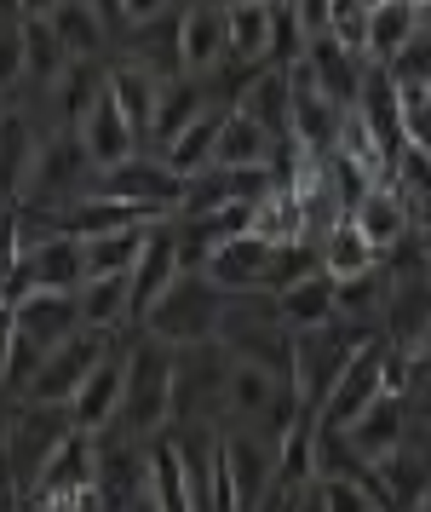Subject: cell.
<instances>
[{"mask_svg": "<svg viewBox=\"0 0 431 512\" xmlns=\"http://www.w3.org/2000/svg\"><path fill=\"white\" fill-rule=\"evenodd\" d=\"M127 363V386H121V415L110 432L133 443H156L161 432H173V397H179V346H167L156 334L138 328L133 346H121Z\"/></svg>", "mask_w": 431, "mask_h": 512, "instance_id": "obj_1", "label": "cell"}, {"mask_svg": "<svg viewBox=\"0 0 431 512\" xmlns=\"http://www.w3.org/2000/svg\"><path fill=\"white\" fill-rule=\"evenodd\" d=\"M219 317H225V294L202 271H179L173 288L144 311L138 328L167 340V346H202V340H219Z\"/></svg>", "mask_w": 431, "mask_h": 512, "instance_id": "obj_2", "label": "cell"}, {"mask_svg": "<svg viewBox=\"0 0 431 512\" xmlns=\"http://www.w3.org/2000/svg\"><path fill=\"white\" fill-rule=\"evenodd\" d=\"M225 484L236 512H265V501L282 495V443L259 426H225Z\"/></svg>", "mask_w": 431, "mask_h": 512, "instance_id": "obj_3", "label": "cell"}, {"mask_svg": "<svg viewBox=\"0 0 431 512\" xmlns=\"http://www.w3.org/2000/svg\"><path fill=\"white\" fill-rule=\"evenodd\" d=\"M115 351V334H98V328H75L69 340L46 351L41 374H35V386L23 392V403H52V409H69V397L81 392V380H87L104 357Z\"/></svg>", "mask_w": 431, "mask_h": 512, "instance_id": "obj_4", "label": "cell"}, {"mask_svg": "<svg viewBox=\"0 0 431 512\" xmlns=\"http://www.w3.org/2000/svg\"><path fill=\"white\" fill-rule=\"evenodd\" d=\"M87 277V265H81V236H46V242H29L18 248V259L6 265V282H0V294L6 300H23L29 288H64L75 294Z\"/></svg>", "mask_w": 431, "mask_h": 512, "instance_id": "obj_5", "label": "cell"}, {"mask_svg": "<svg viewBox=\"0 0 431 512\" xmlns=\"http://www.w3.org/2000/svg\"><path fill=\"white\" fill-rule=\"evenodd\" d=\"M92 196H115V202H138V208H161V213H179V196H184V179L173 167L150 156V150H138L127 162L104 167V173H92L87 179Z\"/></svg>", "mask_w": 431, "mask_h": 512, "instance_id": "obj_6", "label": "cell"}, {"mask_svg": "<svg viewBox=\"0 0 431 512\" xmlns=\"http://www.w3.org/2000/svg\"><path fill=\"white\" fill-rule=\"evenodd\" d=\"M380 392H386V334H374V340L340 369V380H334L328 397L317 403V426L322 432H345Z\"/></svg>", "mask_w": 431, "mask_h": 512, "instance_id": "obj_7", "label": "cell"}, {"mask_svg": "<svg viewBox=\"0 0 431 512\" xmlns=\"http://www.w3.org/2000/svg\"><path fill=\"white\" fill-rule=\"evenodd\" d=\"M92 489H98V438L69 426L58 449L46 455V466L35 472L23 501H75V495H92Z\"/></svg>", "mask_w": 431, "mask_h": 512, "instance_id": "obj_8", "label": "cell"}, {"mask_svg": "<svg viewBox=\"0 0 431 512\" xmlns=\"http://www.w3.org/2000/svg\"><path fill=\"white\" fill-rule=\"evenodd\" d=\"M271 265H276V242L265 236H230L207 254L202 277L219 288V294H271Z\"/></svg>", "mask_w": 431, "mask_h": 512, "instance_id": "obj_9", "label": "cell"}, {"mask_svg": "<svg viewBox=\"0 0 431 512\" xmlns=\"http://www.w3.org/2000/svg\"><path fill=\"white\" fill-rule=\"evenodd\" d=\"M69 133L81 139V156H87L92 173H104V167L127 162V156H138V150H144V139L133 133V121L121 116V104H115L110 87H104V93L92 98V110H87L81 121H75Z\"/></svg>", "mask_w": 431, "mask_h": 512, "instance_id": "obj_10", "label": "cell"}, {"mask_svg": "<svg viewBox=\"0 0 431 512\" xmlns=\"http://www.w3.org/2000/svg\"><path fill=\"white\" fill-rule=\"evenodd\" d=\"M409 432H414V397H397V392H380L363 415L345 426V438H351V449H357L363 461L397 455V449L409 443Z\"/></svg>", "mask_w": 431, "mask_h": 512, "instance_id": "obj_11", "label": "cell"}, {"mask_svg": "<svg viewBox=\"0 0 431 512\" xmlns=\"http://www.w3.org/2000/svg\"><path fill=\"white\" fill-rule=\"evenodd\" d=\"M357 231L368 236V248L386 259V254H397L403 242L414 236V213H409V202H403V190L391 185V179H380V185H368L363 196H357V208L345 213Z\"/></svg>", "mask_w": 431, "mask_h": 512, "instance_id": "obj_12", "label": "cell"}, {"mask_svg": "<svg viewBox=\"0 0 431 512\" xmlns=\"http://www.w3.org/2000/svg\"><path fill=\"white\" fill-rule=\"evenodd\" d=\"M179 231H173V219H161V225H150V236H144V254H138L133 265V294H127V317L133 323H144V311L173 288V277H179Z\"/></svg>", "mask_w": 431, "mask_h": 512, "instance_id": "obj_13", "label": "cell"}, {"mask_svg": "<svg viewBox=\"0 0 431 512\" xmlns=\"http://www.w3.org/2000/svg\"><path fill=\"white\" fill-rule=\"evenodd\" d=\"M121 386H127V363H121V346H115L110 357L81 380V392L69 397V426L104 438V432L115 426V415H121Z\"/></svg>", "mask_w": 431, "mask_h": 512, "instance_id": "obj_14", "label": "cell"}, {"mask_svg": "<svg viewBox=\"0 0 431 512\" xmlns=\"http://www.w3.org/2000/svg\"><path fill=\"white\" fill-rule=\"evenodd\" d=\"M213 104H219V98H213V81H207V75H173V81H161L156 121H150V139H144V150H150V156H161V150L179 139L184 127L202 116V110H213Z\"/></svg>", "mask_w": 431, "mask_h": 512, "instance_id": "obj_15", "label": "cell"}, {"mask_svg": "<svg viewBox=\"0 0 431 512\" xmlns=\"http://www.w3.org/2000/svg\"><path fill=\"white\" fill-rule=\"evenodd\" d=\"M179 24H184V6H167L161 18H144V24L121 29V41H127V64H144L150 75H161V81H173V75H184V52H179Z\"/></svg>", "mask_w": 431, "mask_h": 512, "instance_id": "obj_16", "label": "cell"}, {"mask_svg": "<svg viewBox=\"0 0 431 512\" xmlns=\"http://www.w3.org/2000/svg\"><path fill=\"white\" fill-rule=\"evenodd\" d=\"M58 133V127H52ZM41 127L35 116L23 110V104H6L0 110V208H12L23 196V179H29V162H35V150H41Z\"/></svg>", "mask_w": 431, "mask_h": 512, "instance_id": "obj_17", "label": "cell"}, {"mask_svg": "<svg viewBox=\"0 0 431 512\" xmlns=\"http://www.w3.org/2000/svg\"><path fill=\"white\" fill-rule=\"evenodd\" d=\"M374 472H380V501H386V512H414L431 495V443H420L409 432V443L397 455H386V461H374Z\"/></svg>", "mask_w": 431, "mask_h": 512, "instance_id": "obj_18", "label": "cell"}, {"mask_svg": "<svg viewBox=\"0 0 431 512\" xmlns=\"http://www.w3.org/2000/svg\"><path fill=\"white\" fill-rule=\"evenodd\" d=\"M282 392H288V380H276L265 363L230 357V369H225V415H230V426H259V420L276 409Z\"/></svg>", "mask_w": 431, "mask_h": 512, "instance_id": "obj_19", "label": "cell"}, {"mask_svg": "<svg viewBox=\"0 0 431 512\" xmlns=\"http://www.w3.org/2000/svg\"><path fill=\"white\" fill-rule=\"evenodd\" d=\"M276 6L282 0H242L225 6V64H271L276 52Z\"/></svg>", "mask_w": 431, "mask_h": 512, "instance_id": "obj_20", "label": "cell"}, {"mask_svg": "<svg viewBox=\"0 0 431 512\" xmlns=\"http://www.w3.org/2000/svg\"><path fill=\"white\" fill-rule=\"evenodd\" d=\"M12 323H18V334H29L35 346H58V340H69L75 328H81V317H75V294H64V288H29L23 300H12Z\"/></svg>", "mask_w": 431, "mask_h": 512, "instance_id": "obj_21", "label": "cell"}, {"mask_svg": "<svg viewBox=\"0 0 431 512\" xmlns=\"http://www.w3.org/2000/svg\"><path fill=\"white\" fill-rule=\"evenodd\" d=\"M179 52H184V75H213L230 58L225 47V6L213 0H190L179 24Z\"/></svg>", "mask_w": 431, "mask_h": 512, "instance_id": "obj_22", "label": "cell"}, {"mask_svg": "<svg viewBox=\"0 0 431 512\" xmlns=\"http://www.w3.org/2000/svg\"><path fill=\"white\" fill-rule=\"evenodd\" d=\"M305 58H311V70H317L322 93L351 110V104H357V93H363V70H368L363 52L340 47L334 35H311V41H305Z\"/></svg>", "mask_w": 431, "mask_h": 512, "instance_id": "obj_23", "label": "cell"}, {"mask_svg": "<svg viewBox=\"0 0 431 512\" xmlns=\"http://www.w3.org/2000/svg\"><path fill=\"white\" fill-rule=\"evenodd\" d=\"M46 18H52V29H58V41L69 47V58H110L115 29L92 0H58Z\"/></svg>", "mask_w": 431, "mask_h": 512, "instance_id": "obj_24", "label": "cell"}, {"mask_svg": "<svg viewBox=\"0 0 431 512\" xmlns=\"http://www.w3.org/2000/svg\"><path fill=\"white\" fill-rule=\"evenodd\" d=\"M236 110H248L265 133L276 139H294V98H288V70L282 64H265V70L253 75L242 98H236Z\"/></svg>", "mask_w": 431, "mask_h": 512, "instance_id": "obj_25", "label": "cell"}, {"mask_svg": "<svg viewBox=\"0 0 431 512\" xmlns=\"http://www.w3.org/2000/svg\"><path fill=\"white\" fill-rule=\"evenodd\" d=\"M276 317L305 334V328H328L340 311H334V277L328 271H311V277L288 282V288H276Z\"/></svg>", "mask_w": 431, "mask_h": 512, "instance_id": "obj_26", "label": "cell"}, {"mask_svg": "<svg viewBox=\"0 0 431 512\" xmlns=\"http://www.w3.org/2000/svg\"><path fill=\"white\" fill-rule=\"evenodd\" d=\"M426 29L420 18V6L409 0H374V12H368V41H363V58L368 64H391L397 52L409 47L414 35Z\"/></svg>", "mask_w": 431, "mask_h": 512, "instance_id": "obj_27", "label": "cell"}, {"mask_svg": "<svg viewBox=\"0 0 431 512\" xmlns=\"http://www.w3.org/2000/svg\"><path fill=\"white\" fill-rule=\"evenodd\" d=\"M276 156V133H265L248 110H225V127H219V144H213V167H271Z\"/></svg>", "mask_w": 431, "mask_h": 512, "instance_id": "obj_28", "label": "cell"}, {"mask_svg": "<svg viewBox=\"0 0 431 512\" xmlns=\"http://www.w3.org/2000/svg\"><path fill=\"white\" fill-rule=\"evenodd\" d=\"M127 294H133V277H81L75 288V317L81 328H98V334H121L127 317Z\"/></svg>", "mask_w": 431, "mask_h": 512, "instance_id": "obj_29", "label": "cell"}, {"mask_svg": "<svg viewBox=\"0 0 431 512\" xmlns=\"http://www.w3.org/2000/svg\"><path fill=\"white\" fill-rule=\"evenodd\" d=\"M18 29H23V64H29V81H23V87L52 93V87H58V75L69 70V47L58 41L52 18H18Z\"/></svg>", "mask_w": 431, "mask_h": 512, "instance_id": "obj_30", "label": "cell"}, {"mask_svg": "<svg viewBox=\"0 0 431 512\" xmlns=\"http://www.w3.org/2000/svg\"><path fill=\"white\" fill-rule=\"evenodd\" d=\"M110 93H115V104H121V116L133 121L138 139H150L156 98H161V75H150L144 64H127V58H115V64H110Z\"/></svg>", "mask_w": 431, "mask_h": 512, "instance_id": "obj_31", "label": "cell"}, {"mask_svg": "<svg viewBox=\"0 0 431 512\" xmlns=\"http://www.w3.org/2000/svg\"><path fill=\"white\" fill-rule=\"evenodd\" d=\"M225 110L230 104H213V110H202V116L184 127L179 139L161 150V162L173 167L179 179H190V173H202V167H213V144H219V127H225Z\"/></svg>", "mask_w": 431, "mask_h": 512, "instance_id": "obj_32", "label": "cell"}, {"mask_svg": "<svg viewBox=\"0 0 431 512\" xmlns=\"http://www.w3.org/2000/svg\"><path fill=\"white\" fill-rule=\"evenodd\" d=\"M144 236H150V225H138V231L81 236V265H87V277H133L138 254H144Z\"/></svg>", "mask_w": 431, "mask_h": 512, "instance_id": "obj_33", "label": "cell"}, {"mask_svg": "<svg viewBox=\"0 0 431 512\" xmlns=\"http://www.w3.org/2000/svg\"><path fill=\"white\" fill-rule=\"evenodd\" d=\"M317 265L334 282H345V277H363V271H374V265H380V254L368 248V236L357 231L351 219H340V225L317 242Z\"/></svg>", "mask_w": 431, "mask_h": 512, "instance_id": "obj_34", "label": "cell"}, {"mask_svg": "<svg viewBox=\"0 0 431 512\" xmlns=\"http://www.w3.org/2000/svg\"><path fill=\"white\" fill-rule=\"evenodd\" d=\"M41 363H46V346H35L29 334H12V346H6V363H0V392L23 397L29 386H35Z\"/></svg>", "mask_w": 431, "mask_h": 512, "instance_id": "obj_35", "label": "cell"}, {"mask_svg": "<svg viewBox=\"0 0 431 512\" xmlns=\"http://www.w3.org/2000/svg\"><path fill=\"white\" fill-rule=\"evenodd\" d=\"M391 81H397V93H414V87H431V29H420L409 47L397 52L386 64Z\"/></svg>", "mask_w": 431, "mask_h": 512, "instance_id": "obj_36", "label": "cell"}, {"mask_svg": "<svg viewBox=\"0 0 431 512\" xmlns=\"http://www.w3.org/2000/svg\"><path fill=\"white\" fill-rule=\"evenodd\" d=\"M317 489L328 512H386V501L368 484H357V478H317Z\"/></svg>", "mask_w": 431, "mask_h": 512, "instance_id": "obj_37", "label": "cell"}, {"mask_svg": "<svg viewBox=\"0 0 431 512\" xmlns=\"http://www.w3.org/2000/svg\"><path fill=\"white\" fill-rule=\"evenodd\" d=\"M29 81V64H23V29L0 24V93H18Z\"/></svg>", "mask_w": 431, "mask_h": 512, "instance_id": "obj_38", "label": "cell"}, {"mask_svg": "<svg viewBox=\"0 0 431 512\" xmlns=\"http://www.w3.org/2000/svg\"><path fill=\"white\" fill-rule=\"evenodd\" d=\"M403 127H409V144L431 150V87H414V93H403Z\"/></svg>", "mask_w": 431, "mask_h": 512, "instance_id": "obj_39", "label": "cell"}, {"mask_svg": "<svg viewBox=\"0 0 431 512\" xmlns=\"http://www.w3.org/2000/svg\"><path fill=\"white\" fill-rule=\"evenodd\" d=\"M173 0H121V29H133V24H144V18H161Z\"/></svg>", "mask_w": 431, "mask_h": 512, "instance_id": "obj_40", "label": "cell"}, {"mask_svg": "<svg viewBox=\"0 0 431 512\" xmlns=\"http://www.w3.org/2000/svg\"><path fill=\"white\" fill-rule=\"evenodd\" d=\"M18 6H23V18H46V12H52L58 0H18Z\"/></svg>", "mask_w": 431, "mask_h": 512, "instance_id": "obj_41", "label": "cell"}, {"mask_svg": "<svg viewBox=\"0 0 431 512\" xmlns=\"http://www.w3.org/2000/svg\"><path fill=\"white\" fill-rule=\"evenodd\" d=\"M18 18H23V6H18V0H0V24H18Z\"/></svg>", "mask_w": 431, "mask_h": 512, "instance_id": "obj_42", "label": "cell"}, {"mask_svg": "<svg viewBox=\"0 0 431 512\" xmlns=\"http://www.w3.org/2000/svg\"><path fill=\"white\" fill-rule=\"evenodd\" d=\"M12 495H18V489H12V478H6V472H0V512H12V507H6Z\"/></svg>", "mask_w": 431, "mask_h": 512, "instance_id": "obj_43", "label": "cell"}, {"mask_svg": "<svg viewBox=\"0 0 431 512\" xmlns=\"http://www.w3.org/2000/svg\"><path fill=\"white\" fill-rule=\"evenodd\" d=\"M420 265H426V277H431V231H420Z\"/></svg>", "mask_w": 431, "mask_h": 512, "instance_id": "obj_44", "label": "cell"}, {"mask_svg": "<svg viewBox=\"0 0 431 512\" xmlns=\"http://www.w3.org/2000/svg\"><path fill=\"white\" fill-rule=\"evenodd\" d=\"M213 6H242V0H213Z\"/></svg>", "mask_w": 431, "mask_h": 512, "instance_id": "obj_45", "label": "cell"}, {"mask_svg": "<svg viewBox=\"0 0 431 512\" xmlns=\"http://www.w3.org/2000/svg\"><path fill=\"white\" fill-rule=\"evenodd\" d=\"M6 104H12V93H0V110H6Z\"/></svg>", "mask_w": 431, "mask_h": 512, "instance_id": "obj_46", "label": "cell"}, {"mask_svg": "<svg viewBox=\"0 0 431 512\" xmlns=\"http://www.w3.org/2000/svg\"><path fill=\"white\" fill-rule=\"evenodd\" d=\"M409 6H420V12H426V0H409Z\"/></svg>", "mask_w": 431, "mask_h": 512, "instance_id": "obj_47", "label": "cell"}, {"mask_svg": "<svg viewBox=\"0 0 431 512\" xmlns=\"http://www.w3.org/2000/svg\"><path fill=\"white\" fill-rule=\"evenodd\" d=\"M184 6H190V0H184Z\"/></svg>", "mask_w": 431, "mask_h": 512, "instance_id": "obj_48", "label": "cell"}]
</instances>
